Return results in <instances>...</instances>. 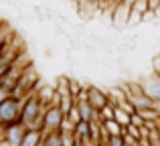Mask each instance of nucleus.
<instances>
[{"label": "nucleus", "mask_w": 160, "mask_h": 146, "mask_svg": "<svg viewBox=\"0 0 160 146\" xmlns=\"http://www.w3.org/2000/svg\"><path fill=\"white\" fill-rule=\"evenodd\" d=\"M47 106L41 103V99L37 98V93H31L27 98H22V108H20V124L27 130H32L35 122L45 114Z\"/></svg>", "instance_id": "1"}, {"label": "nucleus", "mask_w": 160, "mask_h": 146, "mask_svg": "<svg viewBox=\"0 0 160 146\" xmlns=\"http://www.w3.org/2000/svg\"><path fill=\"white\" fill-rule=\"evenodd\" d=\"M20 108H22V99L20 98H8L0 103V126L6 128L12 124H20Z\"/></svg>", "instance_id": "2"}, {"label": "nucleus", "mask_w": 160, "mask_h": 146, "mask_svg": "<svg viewBox=\"0 0 160 146\" xmlns=\"http://www.w3.org/2000/svg\"><path fill=\"white\" fill-rule=\"evenodd\" d=\"M63 120H65V116L61 114V110H59L57 106H49L47 110H45V120H43V130H41V134L59 132Z\"/></svg>", "instance_id": "3"}, {"label": "nucleus", "mask_w": 160, "mask_h": 146, "mask_svg": "<svg viewBox=\"0 0 160 146\" xmlns=\"http://www.w3.org/2000/svg\"><path fill=\"white\" fill-rule=\"evenodd\" d=\"M140 85H142V89H144V93L148 95L152 102H158L160 99V77L154 71H150L146 77H142Z\"/></svg>", "instance_id": "4"}, {"label": "nucleus", "mask_w": 160, "mask_h": 146, "mask_svg": "<svg viewBox=\"0 0 160 146\" xmlns=\"http://www.w3.org/2000/svg\"><path fill=\"white\" fill-rule=\"evenodd\" d=\"M87 102L91 103V108L93 110H102V108H106L108 103H109V98H108V91L106 89H102V87H98V85H87Z\"/></svg>", "instance_id": "5"}, {"label": "nucleus", "mask_w": 160, "mask_h": 146, "mask_svg": "<svg viewBox=\"0 0 160 146\" xmlns=\"http://www.w3.org/2000/svg\"><path fill=\"white\" fill-rule=\"evenodd\" d=\"M75 108H77V114L83 122H91V120L99 118V112L91 108V103L87 99H75Z\"/></svg>", "instance_id": "6"}, {"label": "nucleus", "mask_w": 160, "mask_h": 146, "mask_svg": "<svg viewBox=\"0 0 160 146\" xmlns=\"http://www.w3.org/2000/svg\"><path fill=\"white\" fill-rule=\"evenodd\" d=\"M41 140H43V134H41L39 130H27L22 142H20L18 146H39Z\"/></svg>", "instance_id": "7"}, {"label": "nucleus", "mask_w": 160, "mask_h": 146, "mask_svg": "<svg viewBox=\"0 0 160 146\" xmlns=\"http://www.w3.org/2000/svg\"><path fill=\"white\" fill-rule=\"evenodd\" d=\"M75 138L79 140V142H87L89 140V122H77L75 124V130H73Z\"/></svg>", "instance_id": "8"}, {"label": "nucleus", "mask_w": 160, "mask_h": 146, "mask_svg": "<svg viewBox=\"0 0 160 146\" xmlns=\"http://www.w3.org/2000/svg\"><path fill=\"white\" fill-rule=\"evenodd\" d=\"M103 132L108 136H122L124 134V126L118 124L116 120H108V122H103Z\"/></svg>", "instance_id": "9"}, {"label": "nucleus", "mask_w": 160, "mask_h": 146, "mask_svg": "<svg viewBox=\"0 0 160 146\" xmlns=\"http://www.w3.org/2000/svg\"><path fill=\"white\" fill-rule=\"evenodd\" d=\"M63 138L61 132H49V134H43V144L45 146H61Z\"/></svg>", "instance_id": "10"}, {"label": "nucleus", "mask_w": 160, "mask_h": 146, "mask_svg": "<svg viewBox=\"0 0 160 146\" xmlns=\"http://www.w3.org/2000/svg\"><path fill=\"white\" fill-rule=\"evenodd\" d=\"M113 120H116L118 124H122V126H128L130 124V114H126L124 110H120V108H116V112H113Z\"/></svg>", "instance_id": "11"}, {"label": "nucleus", "mask_w": 160, "mask_h": 146, "mask_svg": "<svg viewBox=\"0 0 160 146\" xmlns=\"http://www.w3.org/2000/svg\"><path fill=\"white\" fill-rule=\"evenodd\" d=\"M113 112H116V106H112V103H108L106 108H102V110H99V120H102V122H108V120H113Z\"/></svg>", "instance_id": "12"}, {"label": "nucleus", "mask_w": 160, "mask_h": 146, "mask_svg": "<svg viewBox=\"0 0 160 146\" xmlns=\"http://www.w3.org/2000/svg\"><path fill=\"white\" fill-rule=\"evenodd\" d=\"M130 124H134V126H138V128H142L146 124V120L142 118V114L140 112H134L132 116H130Z\"/></svg>", "instance_id": "13"}, {"label": "nucleus", "mask_w": 160, "mask_h": 146, "mask_svg": "<svg viewBox=\"0 0 160 146\" xmlns=\"http://www.w3.org/2000/svg\"><path fill=\"white\" fill-rule=\"evenodd\" d=\"M106 146H126V142H124V134H122V136H109L108 142H106Z\"/></svg>", "instance_id": "14"}, {"label": "nucleus", "mask_w": 160, "mask_h": 146, "mask_svg": "<svg viewBox=\"0 0 160 146\" xmlns=\"http://www.w3.org/2000/svg\"><path fill=\"white\" fill-rule=\"evenodd\" d=\"M65 118L69 120V122L73 124V126H75V124H77V122H81V118H79V114H77V108H73V110H71L69 114L65 116Z\"/></svg>", "instance_id": "15"}, {"label": "nucleus", "mask_w": 160, "mask_h": 146, "mask_svg": "<svg viewBox=\"0 0 160 146\" xmlns=\"http://www.w3.org/2000/svg\"><path fill=\"white\" fill-rule=\"evenodd\" d=\"M152 71H154V73H156L158 77H160V55H158L156 59L152 61Z\"/></svg>", "instance_id": "16"}, {"label": "nucleus", "mask_w": 160, "mask_h": 146, "mask_svg": "<svg viewBox=\"0 0 160 146\" xmlns=\"http://www.w3.org/2000/svg\"><path fill=\"white\" fill-rule=\"evenodd\" d=\"M154 110H156L158 116H160V99H158V102H154Z\"/></svg>", "instance_id": "17"}, {"label": "nucleus", "mask_w": 160, "mask_h": 146, "mask_svg": "<svg viewBox=\"0 0 160 146\" xmlns=\"http://www.w3.org/2000/svg\"><path fill=\"white\" fill-rule=\"evenodd\" d=\"M75 146H87V144H85V142H77Z\"/></svg>", "instance_id": "18"}, {"label": "nucleus", "mask_w": 160, "mask_h": 146, "mask_svg": "<svg viewBox=\"0 0 160 146\" xmlns=\"http://www.w3.org/2000/svg\"><path fill=\"white\" fill-rule=\"evenodd\" d=\"M156 126H158V130H160V118H158V122H156Z\"/></svg>", "instance_id": "19"}, {"label": "nucleus", "mask_w": 160, "mask_h": 146, "mask_svg": "<svg viewBox=\"0 0 160 146\" xmlns=\"http://www.w3.org/2000/svg\"><path fill=\"white\" fill-rule=\"evenodd\" d=\"M2 23H4V20H2V18H0V27H2Z\"/></svg>", "instance_id": "20"}, {"label": "nucleus", "mask_w": 160, "mask_h": 146, "mask_svg": "<svg viewBox=\"0 0 160 146\" xmlns=\"http://www.w3.org/2000/svg\"><path fill=\"white\" fill-rule=\"evenodd\" d=\"M109 2H118V0H109Z\"/></svg>", "instance_id": "21"}, {"label": "nucleus", "mask_w": 160, "mask_h": 146, "mask_svg": "<svg viewBox=\"0 0 160 146\" xmlns=\"http://www.w3.org/2000/svg\"><path fill=\"white\" fill-rule=\"evenodd\" d=\"M93 2H99V0H93Z\"/></svg>", "instance_id": "22"}, {"label": "nucleus", "mask_w": 160, "mask_h": 146, "mask_svg": "<svg viewBox=\"0 0 160 146\" xmlns=\"http://www.w3.org/2000/svg\"><path fill=\"white\" fill-rule=\"evenodd\" d=\"M138 146H140V144H138Z\"/></svg>", "instance_id": "23"}, {"label": "nucleus", "mask_w": 160, "mask_h": 146, "mask_svg": "<svg viewBox=\"0 0 160 146\" xmlns=\"http://www.w3.org/2000/svg\"><path fill=\"white\" fill-rule=\"evenodd\" d=\"M158 146H160V144H158Z\"/></svg>", "instance_id": "24"}]
</instances>
